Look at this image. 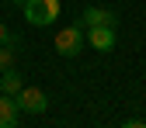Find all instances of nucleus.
I'll list each match as a JSON object with an SVG mask.
<instances>
[{
    "label": "nucleus",
    "mask_w": 146,
    "mask_h": 128,
    "mask_svg": "<svg viewBox=\"0 0 146 128\" xmlns=\"http://www.w3.org/2000/svg\"><path fill=\"white\" fill-rule=\"evenodd\" d=\"M59 4L63 0H25L21 11H25V21L35 24V28H45L59 17Z\"/></svg>",
    "instance_id": "1"
},
{
    "label": "nucleus",
    "mask_w": 146,
    "mask_h": 128,
    "mask_svg": "<svg viewBox=\"0 0 146 128\" xmlns=\"http://www.w3.org/2000/svg\"><path fill=\"white\" fill-rule=\"evenodd\" d=\"M52 45H56V52H59L63 59L80 56V52H84V28H80V24H66V28H59Z\"/></svg>",
    "instance_id": "2"
},
{
    "label": "nucleus",
    "mask_w": 146,
    "mask_h": 128,
    "mask_svg": "<svg viewBox=\"0 0 146 128\" xmlns=\"http://www.w3.org/2000/svg\"><path fill=\"white\" fill-rule=\"evenodd\" d=\"M17 107L28 114H42L49 111V94L42 87H21V94H17Z\"/></svg>",
    "instance_id": "3"
},
{
    "label": "nucleus",
    "mask_w": 146,
    "mask_h": 128,
    "mask_svg": "<svg viewBox=\"0 0 146 128\" xmlns=\"http://www.w3.org/2000/svg\"><path fill=\"white\" fill-rule=\"evenodd\" d=\"M87 42L90 49H98V52H111L115 49V24H98V28H87Z\"/></svg>",
    "instance_id": "4"
},
{
    "label": "nucleus",
    "mask_w": 146,
    "mask_h": 128,
    "mask_svg": "<svg viewBox=\"0 0 146 128\" xmlns=\"http://www.w3.org/2000/svg\"><path fill=\"white\" fill-rule=\"evenodd\" d=\"M118 21V14L115 11H108V7H87L80 14V24L84 28H98V24H115Z\"/></svg>",
    "instance_id": "5"
},
{
    "label": "nucleus",
    "mask_w": 146,
    "mask_h": 128,
    "mask_svg": "<svg viewBox=\"0 0 146 128\" xmlns=\"http://www.w3.org/2000/svg\"><path fill=\"white\" fill-rule=\"evenodd\" d=\"M17 118H21V107H17V97L0 94V128H14Z\"/></svg>",
    "instance_id": "6"
},
{
    "label": "nucleus",
    "mask_w": 146,
    "mask_h": 128,
    "mask_svg": "<svg viewBox=\"0 0 146 128\" xmlns=\"http://www.w3.org/2000/svg\"><path fill=\"white\" fill-rule=\"evenodd\" d=\"M21 87H25V76H21V73H17L14 66L0 73V94H11V97H17V94H21Z\"/></svg>",
    "instance_id": "7"
},
{
    "label": "nucleus",
    "mask_w": 146,
    "mask_h": 128,
    "mask_svg": "<svg viewBox=\"0 0 146 128\" xmlns=\"http://www.w3.org/2000/svg\"><path fill=\"white\" fill-rule=\"evenodd\" d=\"M0 45H11L14 52H21V35L7 31V24H0Z\"/></svg>",
    "instance_id": "8"
},
{
    "label": "nucleus",
    "mask_w": 146,
    "mask_h": 128,
    "mask_svg": "<svg viewBox=\"0 0 146 128\" xmlns=\"http://www.w3.org/2000/svg\"><path fill=\"white\" fill-rule=\"evenodd\" d=\"M11 62H14V49L11 45H0V73L11 69Z\"/></svg>",
    "instance_id": "9"
},
{
    "label": "nucleus",
    "mask_w": 146,
    "mask_h": 128,
    "mask_svg": "<svg viewBox=\"0 0 146 128\" xmlns=\"http://www.w3.org/2000/svg\"><path fill=\"white\" fill-rule=\"evenodd\" d=\"M125 125H129V128H146V118H129Z\"/></svg>",
    "instance_id": "10"
}]
</instances>
